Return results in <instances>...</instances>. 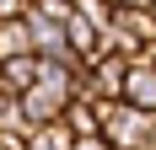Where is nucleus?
<instances>
[{
	"label": "nucleus",
	"instance_id": "f257e3e1",
	"mask_svg": "<svg viewBox=\"0 0 156 150\" xmlns=\"http://www.w3.org/2000/svg\"><path fill=\"white\" fill-rule=\"evenodd\" d=\"M97 107H102V139L113 150H140V134L151 123V113H140L129 102H97Z\"/></svg>",
	"mask_w": 156,
	"mask_h": 150
},
{
	"label": "nucleus",
	"instance_id": "f03ea898",
	"mask_svg": "<svg viewBox=\"0 0 156 150\" xmlns=\"http://www.w3.org/2000/svg\"><path fill=\"white\" fill-rule=\"evenodd\" d=\"M124 102L129 107H140V113H156V64L145 59H135L129 64V80H124Z\"/></svg>",
	"mask_w": 156,
	"mask_h": 150
},
{
	"label": "nucleus",
	"instance_id": "7ed1b4c3",
	"mask_svg": "<svg viewBox=\"0 0 156 150\" xmlns=\"http://www.w3.org/2000/svg\"><path fill=\"white\" fill-rule=\"evenodd\" d=\"M22 54H38V43H32L27 16H11V22H0V64H5V59H22Z\"/></svg>",
	"mask_w": 156,
	"mask_h": 150
},
{
	"label": "nucleus",
	"instance_id": "20e7f679",
	"mask_svg": "<svg viewBox=\"0 0 156 150\" xmlns=\"http://www.w3.org/2000/svg\"><path fill=\"white\" fill-rule=\"evenodd\" d=\"M65 123H70L76 139H102V107L86 102V97H76V102L65 107Z\"/></svg>",
	"mask_w": 156,
	"mask_h": 150
},
{
	"label": "nucleus",
	"instance_id": "39448f33",
	"mask_svg": "<svg viewBox=\"0 0 156 150\" xmlns=\"http://www.w3.org/2000/svg\"><path fill=\"white\" fill-rule=\"evenodd\" d=\"M32 80H38V54H22V59H5V64H0V91L22 97Z\"/></svg>",
	"mask_w": 156,
	"mask_h": 150
},
{
	"label": "nucleus",
	"instance_id": "423d86ee",
	"mask_svg": "<svg viewBox=\"0 0 156 150\" xmlns=\"http://www.w3.org/2000/svg\"><path fill=\"white\" fill-rule=\"evenodd\" d=\"M76 145H81V139L70 134V123H65V118H59V123H43V129L27 139V150H76Z\"/></svg>",
	"mask_w": 156,
	"mask_h": 150
},
{
	"label": "nucleus",
	"instance_id": "0eeeda50",
	"mask_svg": "<svg viewBox=\"0 0 156 150\" xmlns=\"http://www.w3.org/2000/svg\"><path fill=\"white\" fill-rule=\"evenodd\" d=\"M32 0H0V22H11V16H27Z\"/></svg>",
	"mask_w": 156,
	"mask_h": 150
},
{
	"label": "nucleus",
	"instance_id": "6e6552de",
	"mask_svg": "<svg viewBox=\"0 0 156 150\" xmlns=\"http://www.w3.org/2000/svg\"><path fill=\"white\" fill-rule=\"evenodd\" d=\"M140 150H156V113H151V123H145V134H140Z\"/></svg>",
	"mask_w": 156,
	"mask_h": 150
},
{
	"label": "nucleus",
	"instance_id": "1a4fd4ad",
	"mask_svg": "<svg viewBox=\"0 0 156 150\" xmlns=\"http://www.w3.org/2000/svg\"><path fill=\"white\" fill-rule=\"evenodd\" d=\"M76 150H113V145H108V139H81Z\"/></svg>",
	"mask_w": 156,
	"mask_h": 150
}]
</instances>
